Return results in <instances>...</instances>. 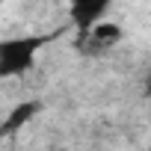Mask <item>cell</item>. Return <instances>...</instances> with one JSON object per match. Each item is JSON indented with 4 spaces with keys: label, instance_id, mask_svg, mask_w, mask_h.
<instances>
[{
    "label": "cell",
    "instance_id": "cell-1",
    "mask_svg": "<svg viewBox=\"0 0 151 151\" xmlns=\"http://www.w3.org/2000/svg\"><path fill=\"white\" fill-rule=\"evenodd\" d=\"M122 39V27L113 21H98L89 27V45L92 47H110Z\"/></svg>",
    "mask_w": 151,
    "mask_h": 151
}]
</instances>
